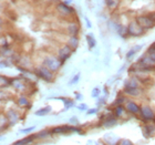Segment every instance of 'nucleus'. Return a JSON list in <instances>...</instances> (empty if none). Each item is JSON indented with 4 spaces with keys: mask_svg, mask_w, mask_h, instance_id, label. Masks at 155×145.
<instances>
[{
    "mask_svg": "<svg viewBox=\"0 0 155 145\" xmlns=\"http://www.w3.org/2000/svg\"><path fill=\"white\" fill-rule=\"evenodd\" d=\"M62 64L63 63L59 60L58 57H53V55L45 57V60H43V65L45 68H48L51 72H57L59 69L61 68Z\"/></svg>",
    "mask_w": 155,
    "mask_h": 145,
    "instance_id": "1",
    "label": "nucleus"
},
{
    "mask_svg": "<svg viewBox=\"0 0 155 145\" xmlns=\"http://www.w3.org/2000/svg\"><path fill=\"white\" fill-rule=\"evenodd\" d=\"M51 134H67V133H72V132H77V133H82L79 127L73 125H60V126H55V127H52L51 130Z\"/></svg>",
    "mask_w": 155,
    "mask_h": 145,
    "instance_id": "2",
    "label": "nucleus"
},
{
    "mask_svg": "<svg viewBox=\"0 0 155 145\" xmlns=\"http://www.w3.org/2000/svg\"><path fill=\"white\" fill-rule=\"evenodd\" d=\"M36 75L39 77H41L42 80L47 81V82H52L53 81V72H51L48 68H45V65H41V67H38L36 69Z\"/></svg>",
    "mask_w": 155,
    "mask_h": 145,
    "instance_id": "3",
    "label": "nucleus"
},
{
    "mask_svg": "<svg viewBox=\"0 0 155 145\" xmlns=\"http://www.w3.org/2000/svg\"><path fill=\"white\" fill-rule=\"evenodd\" d=\"M7 117V120H8V124H9V126H13L16 125L17 123L20 121V114L18 111H16V110H8V112L5 114Z\"/></svg>",
    "mask_w": 155,
    "mask_h": 145,
    "instance_id": "4",
    "label": "nucleus"
},
{
    "mask_svg": "<svg viewBox=\"0 0 155 145\" xmlns=\"http://www.w3.org/2000/svg\"><path fill=\"white\" fill-rule=\"evenodd\" d=\"M72 52H73V50H72L69 45H63L60 50H59L58 52V58L59 60L62 62V63H64L67 60H68L70 57H71Z\"/></svg>",
    "mask_w": 155,
    "mask_h": 145,
    "instance_id": "5",
    "label": "nucleus"
},
{
    "mask_svg": "<svg viewBox=\"0 0 155 145\" xmlns=\"http://www.w3.org/2000/svg\"><path fill=\"white\" fill-rule=\"evenodd\" d=\"M136 22L139 23L143 30H144V29H150V28H152V27L155 25L154 20L151 19L150 17H146V16L139 17V18H137V20H136Z\"/></svg>",
    "mask_w": 155,
    "mask_h": 145,
    "instance_id": "6",
    "label": "nucleus"
},
{
    "mask_svg": "<svg viewBox=\"0 0 155 145\" xmlns=\"http://www.w3.org/2000/svg\"><path fill=\"white\" fill-rule=\"evenodd\" d=\"M127 33L131 36H140L143 33V29L136 21H133L127 27Z\"/></svg>",
    "mask_w": 155,
    "mask_h": 145,
    "instance_id": "7",
    "label": "nucleus"
},
{
    "mask_svg": "<svg viewBox=\"0 0 155 145\" xmlns=\"http://www.w3.org/2000/svg\"><path fill=\"white\" fill-rule=\"evenodd\" d=\"M141 116H142V119L145 121V122H150V121H152V120L155 119V115H154V112H153V110L151 109L150 107H143L141 109Z\"/></svg>",
    "mask_w": 155,
    "mask_h": 145,
    "instance_id": "8",
    "label": "nucleus"
},
{
    "mask_svg": "<svg viewBox=\"0 0 155 145\" xmlns=\"http://www.w3.org/2000/svg\"><path fill=\"white\" fill-rule=\"evenodd\" d=\"M35 140H37V134H30L26 137H22V139L13 142L12 145H30Z\"/></svg>",
    "mask_w": 155,
    "mask_h": 145,
    "instance_id": "9",
    "label": "nucleus"
},
{
    "mask_svg": "<svg viewBox=\"0 0 155 145\" xmlns=\"http://www.w3.org/2000/svg\"><path fill=\"white\" fill-rule=\"evenodd\" d=\"M126 110H127V112L132 113V114H136V113L141 112V107L136 103H134L133 101H130L126 103Z\"/></svg>",
    "mask_w": 155,
    "mask_h": 145,
    "instance_id": "10",
    "label": "nucleus"
},
{
    "mask_svg": "<svg viewBox=\"0 0 155 145\" xmlns=\"http://www.w3.org/2000/svg\"><path fill=\"white\" fill-rule=\"evenodd\" d=\"M11 85H12L15 89H16L17 91H25V89L27 87V85L25 83H23L22 81L20 80V77H18V79H12V82H11Z\"/></svg>",
    "mask_w": 155,
    "mask_h": 145,
    "instance_id": "11",
    "label": "nucleus"
},
{
    "mask_svg": "<svg viewBox=\"0 0 155 145\" xmlns=\"http://www.w3.org/2000/svg\"><path fill=\"white\" fill-rule=\"evenodd\" d=\"M104 141L107 142V145H116L119 144V141L120 140L116 137L115 135H113V134H105L104 135Z\"/></svg>",
    "mask_w": 155,
    "mask_h": 145,
    "instance_id": "12",
    "label": "nucleus"
},
{
    "mask_svg": "<svg viewBox=\"0 0 155 145\" xmlns=\"http://www.w3.org/2000/svg\"><path fill=\"white\" fill-rule=\"evenodd\" d=\"M58 11L62 15H71L73 12V9L67 6L65 3H59L58 5Z\"/></svg>",
    "mask_w": 155,
    "mask_h": 145,
    "instance_id": "13",
    "label": "nucleus"
},
{
    "mask_svg": "<svg viewBox=\"0 0 155 145\" xmlns=\"http://www.w3.org/2000/svg\"><path fill=\"white\" fill-rule=\"evenodd\" d=\"M17 104L19 105L20 107H30V101L29 99L25 95H21V97H18L17 100Z\"/></svg>",
    "mask_w": 155,
    "mask_h": 145,
    "instance_id": "14",
    "label": "nucleus"
},
{
    "mask_svg": "<svg viewBox=\"0 0 155 145\" xmlns=\"http://www.w3.org/2000/svg\"><path fill=\"white\" fill-rule=\"evenodd\" d=\"M79 30H80V28H79V26L74 22L70 23L68 27V32L71 35V37H77V35L79 33Z\"/></svg>",
    "mask_w": 155,
    "mask_h": 145,
    "instance_id": "15",
    "label": "nucleus"
},
{
    "mask_svg": "<svg viewBox=\"0 0 155 145\" xmlns=\"http://www.w3.org/2000/svg\"><path fill=\"white\" fill-rule=\"evenodd\" d=\"M7 127H9V124H8V120H7L6 115H0V134Z\"/></svg>",
    "mask_w": 155,
    "mask_h": 145,
    "instance_id": "16",
    "label": "nucleus"
},
{
    "mask_svg": "<svg viewBox=\"0 0 155 145\" xmlns=\"http://www.w3.org/2000/svg\"><path fill=\"white\" fill-rule=\"evenodd\" d=\"M116 123V119L114 116H107V120H103V122H102V125L107 126V127H110V126L114 125Z\"/></svg>",
    "mask_w": 155,
    "mask_h": 145,
    "instance_id": "17",
    "label": "nucleus"
},
{
    "mask_svg": "<svg viewBox=\"0 0 155 145\" xmlns=\"http://www.w3.org/2000/svg\"><path fill=\"white\" fill-rule=\"evenodd\" d=\"M51 107H42V109H39L38 111H36V114L37 116H45V115H48L49 113L51 112Z\"/></svg>",
    "mask_w": 155,
    "mask_h": 145,
    "instance_id": "18",
    "label": "nucleus"
},
{
    "mask_svg": "<svg viewBox=\"0 0 155 145\" xmlns=\"http://www.w3.org/2000/svg\"><path fill=\"white\" fill-rule=\"evenodd\" d=\"M11 82H12V80H11V79L5 77V75H0V87H1L11 85Z\"/></svg>",
    "mask_w": 155,
    "mask_h": 145,
    "instance_id": "19",
    "label": "nucleus"
},
{
    "mask_svg": "<svg viewBox=\"0 0 155 145\" xmlns=\"http://www.w3.org/2000/svg\"><path fill=\"white\" fill-rule=\"evenodd\" d=\"M68 45L74 51L75 49L78 48V45H79V39H78V37H71L70 40H69Z\"/></svg>",
    "mask_w": 155,
    "mask_h": 145,
    "instance_id": "20",
    "label": "nucleus"
},
{
    "mask_svg": "<svg viewBox=\"0 0 155 145\" xmlns=\"http://www.w3.org/2000/svg\"><path fill=\"white\" fill-rule=\"evenodd\" d=\"M50 135H51V131H49V130L45 129L37 133V139H47V137H49Z\"/></svg>",
    "mask_w": 155,
    "mask_h": 145,
    "instance_id": "21",
    "label": "nucleus"
},
{
    "mask_svg": "<svg viewBox=\"0 0 155 145\" xmlns=\"http://www.w3.org/2000/svg\"><path fill=\"white\" fill-rule=\"evenodd\" d=\"M154 132H155L154 126L149 125V124H146L145 127H144V135H145L146 137H149V136L152 135V134H153Z\"/></svg>",
    "mask_w": 155,
    "mask_h": 145,
    "instance_id": "22",
    "label": "nucleus"
},
{
    "mask_svg": "<svg viewBox=\"0 0 155 145\" xmlns=\"http://www.w3.org/2000/svg\"><path fill=\"white\" fill-rule=\"evenodd\" d=\"M87 44H89V48L90 49H93L94 47H95V39H94L93 35H87Z\"/></svg>",
    "mask_w": 155,
    "mask_h": 145,
    "instance_id": "23",
    "label": "nucleus"
},
{
    "mask_svg": "<svg viewBox=\"0 0 155 145\" xmlns=\"http://www.w3.org/2000/svg\"><path fill=\"white\" fill-rule=\"evenodd\" d=\"M60 100L63 101V103H64L67 109H70V107H74V101L71 100V99H60Z\"/></svg>",
    "mask_w": 155,
    "mask_h": 145,
    "instance_id": "24",
    "label": "nucleus"
},
{
    "mask_svg": "<svg viewBox=\"0 0 155 145\" xmlns=\"http://www.w3.org/2000/svg\"><path fill=\"white\" fill-rule=\"evenodd\" d=\"M36 129V126H29V127H27V129H22V130H19V133L21 134H30L31 132H33Z\"/></svg>",
    "mask_w": 155,
    "mask_h": 145,
    "instance_id": "25",
    "label": "nucleus"
},
{
    "mask_svg": "<svg viewBox=\"0 0 155 145\" xmlns=\"http://www.w3.org/2000/svg\"><path fill=\"white\" fill-rule=\"evenodd\" d=\"M124 113V109H123L122 105H120V107H116L115 110H114V114H115L116 117H119V116H121Z\"/></svg>",
    "mask_w": 155,
    "mask_h": 145,
    "instance_id": "26",
    "label": "nucleus"
},
{
    "mask_svg": "<svg viewBox=\"0 0 155 145\" xmlns=\"http://www.w3.org/2000/svg\"><path fill=\"white\" fill-rule=\"evenodd\" d=\"M140 49H141V45H137V47H134V48L132 49V50H131V51L130 52H127V54H126V57H127V58H131V57H132V55H134L136 53V52L139 51Z\"/></svg>",
    "mask_w": 155,
    "mask_h": 145,
    "instance_id": "27",
    "label": "nucleus"
},
{
    "mask_svg": "<svg viewBox=\"0 0 155 145\" xmlns=\"http://www.w3.org/2000/svg\"><path fill=\"white\" fill-rule=\"evenodd\" d=\"M79 79H80V73H78L77 75H74V77H72L71 81L69 82V85H72V84H75L79 81Z\"/></svg>",
    "mask_w": 155,
    "mask_h": 145,
    "instance_id": "28",
    "label": "nucleus"
},
{
    "mask_svg": "<svg viewBox=\"0 0 155 145\" xmlns=\"http://www.w3.org/2000/svg\"><path fill=\"white\" fill-rule=\"evenodd\" d=\"M119 145H133V143L131 142L130 140L123 139V140H120L119 141Z\"/></svg>",
    "mask_w": 155,
    "mask_h": 145,
    "instance_id": "29",
    "label": "nucleus"
},
{
    "mask_svg": "<svg viewBox=\"0 0 155 145\" xmlns=\"http://www.w3.org/2000/svg\"><path fill=\"white\" fill-rule=\"evenodd\" d=\"M100 95V89L99 87H95L92 90V97H97Z\"/></svg>",
    "mask_w": 155,
    "mask_h": 145,
    "instance_id": "30",
    "label": "nucleus"
},
{
    "mask_svg": "<svg viewBox=\"0 0 155 145\" xmlns=\"http://www.w3.org/2000/svg\"><path fill=\"white\" fill-rule=\"evenodd\" d=\"M70 124H72L73 126H75V125H78V124H79V121H78L77 116H72L71 119H70Z\"/></svg>",
    "mask_w": 155,
    "mask_h": 145,
    "instance_id": "31",
    "label": "nucleus"
},
{
    "mask_svg": "<svg viewBox=\"0 0 155 145\" xmlns=\"http://www.w3.org/2000/svg\"><path fill=\"white\" fill-rule=\"evenodd\" d=\"M8 65H9V63H8V62L0 60V68H8Z\"/></svg>",
    "mask_w": 155,
    "mask_h": 145,
    "instance_id": "32",
    "label": "nucleus"
},
{
    "mask_svg": "<svg viewBox=\"0 0 155 145\" xmlns=\"http://www.w3.org/2000/svg\"><path fill=\"white\" fill-rule=\"evenodd\" d=\"M87 145H100V144H99V142L94 141V140H89L87 142Z\"/></svg>",
    "mask_w": 155,
    "mask_h": 145,
    "instance_id": "33",
    "label": "nucleus"
},
{
    "mask_svg": "<svg viewBox=\"0 0 155 145\" xmlns=\"http://www.w3.org/2000/svg\"><path fill=\"white\" fill-rule=\"evenodd\" d=\"M97 112V109H91V110H89V111H87V114L91 115V114H95Z\"/></svg>",
    "mask_w": 155,
    "mask_h": 145,
    "instance_id": "34",
    "label": "nucleus"
},
{
    "mask_svg": "<svg viewBox=\"0 0 155 145\" xmlns=\"http://www.w3.org/2000/svg\"><path fill=\"white\" fill-rule=\"evenodd\" d=\"M78 109H79V110H87V107L85 105V104H80V105L78 107Z\"/></svg>",
    "mask_w": 155,
    "mask_h": 145,
    "instance_id": "35",
    "label": "nucleus"
},
{
    "mask_svg": "<svg viewBox=\"0 0 155 145\" xmlns=\"http://www.w3.org/2000/svg\"><path fill=\"white\" fill-rule=\"evenodd\" d=\"M81 97H81L80 94H77V99H81Z\"/></svg>",
    "mask_w": 155,
    "mask_h": 145,
    "instance_id": "36",
    "label": "nucleus"
},
{
    "mask_svg": "<svg viewBox=\"0 0 155 145\" xmlns=\"http://www.w3.org/2000/svg\"><path fill=\"white\" fill-rule=\"evenodd\" d=\"M0 44H2V40L1 39H0Z\"/></svg>",
    "mask_w": 155,
    "mask_h": 145,
    "instance_id": "37",
    "label": "nucleus"
},
{
    "mask_svg": "<svg viewBox=\"0 0 155 145\" xmlns=\"http://www.w3.org/2000/svg\"><path fill=\"white\" fill-rule=\"evenodd\" d=\"M1 139H2V137H1V136H0V140H1Z\"/></svg>",
    "mask_w": 155,
    "mask_h": 145,
    "instance_id": "38",
    "label": "nucleus"
}]
</instances>
